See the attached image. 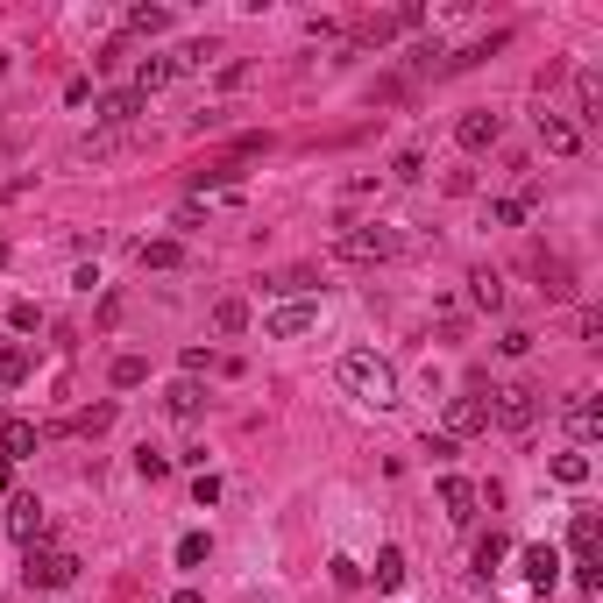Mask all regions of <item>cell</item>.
Listing matches in <instances>:
<instances>
[{
	"instance_id": "cell-1",
	"label": "cell",
	"mask_w": 603,
	"mask_h": 603,
	"mask_svg": "<svg viewBox=\"0 0 603 603\" xmlns=\"http://www.w3.org/2000/svg\"><path fill=\"white\" fill-rule=\"evenodd\" d=\"M341 384H348L362 405H398V369L376 355V348H348V355H341Z\"/></svg>"
},
{
	"instance_id": "cell-2",
	"label": "cell",
	"mask_w": 603,
	"mask_h": 603,
	"mask_svg": "<svg viewBox=\"0 0 603 603\" xmlns=\"http://www.w3.org/2000/svg\"><path fill=\"white\" fill-rule=\"evenodd\" d=\"M79 554H71V547H57V540H36V547H22V582L29 589H71V582H79Z\"/></svg>"
},
{
	"instance_id": "cell-3",
	"label": "cell",
	"mask_w": 603,
	"mask_h": 603,
	"mask_svg": "<svg viewBox=\"0 0 603 603\" xmlns=\"http://www.w3.org/2000/svg\"><path fill=\"white\" fill-rule=\"evenodd\" d=\"M405 249V235L398 228H384V220H362V228H348L341 242H334V256L341 263H391Z\"/></svg>"
},
{
	"instance_id": "cell-4",
	"label": "cell",
	"mask_w": 603,
	"mask_h": 603,
	"mask_svg": "<svg viewBox=\"0 0 603 603\" xmlns=\"http://www.w3.org/2000/svg\"><path fill=\"white\" fill-rule=\"evenodd\" d=\"M490 426H504V433H533V426H540V391H533V384H504V391H490Z\"/></svg>"
},
{
	"instance_id": "cell-5",
	"label": "cell",
	"mask_w": 603,
	"mask_h": 603,
	"mask_svg": "<svg viewBox=\"0 0 603 603\" xmlns=\"http://www.w3.org/2000/svg\"><path fill=\"white\" fill-rule=\"evenodd\" d=\"M476 433H490V398L483 391L447 398V440H476Z\"/></svg>"
},
{
	"instance_id": "cell-6",
	"label": "cell",
	"mask_w": 603,
	"mask_h": 603,
	"mask_svg": "<svg viewBox=\"0 0 603 603\" xmlns=\"http://www.w3.org/2000/svg\"><path fill=\"white\" fill-rule=\"evenodd\" d=\"M306 327H320V306H313V298H291V306H277V313L263 320L270 341H291V334H306Z\"/></svg>"
},
{
	"instance_id": "cell-7",
	"label": "cell",
	"mask_w": 603,
	"mask_h": 603,
	"mask_svg": "<svg viewBox=\"0 0 603 603\" xmlns=\"http://www.w3.org/2000/svg\"><path fill=\"white\" fill-rule=\"evenodd\" d=\"M540 149H547V157H575V149H582V128H575V114H540Z\"/></svg>"
},
{
	"instance_id": "cell-8",
	"label": "cell",
	"mask_w": 603,
	"mask_h": 603,
	"mask_svg": "<svg viewBox=\"0 0 603 603\" xmlns=\"http://www.w3.org/2000/svg\"><path fill=\"white\" fill-rule=\"evenodd\" d=\"M440 504H447V518H455V525H476V504H483V490H476L469 476H440Z\"/></svg>"
},
{
	"instance_id": "cell-9",
	"label": "cell",
	"mask_w": 603,
	"mask_h": 603,
	"mask_svg": "<svg viewBox=\"0 0 603 603\" xmlns=\"http://www.w3.org/2000/svg\"><path fill=\"white\" fill-rule=\"evenodd\" d=\"M8 533H15L22 547H36V540H50V525H43V504H36L29 490H22V497L8 504Z\"/></svg>"
},
{
	"instance_id": "cell-10",
	"label": "cell",
	"mask_w": 603,
	"mask_h": 603,
	"mask_svg": "<svg viewBox=\"0 0 603 603\" xmlns=\"http://www.w3.org/2000/svg\"><path fill=\"white\" fill-rule=\"evenodd\" d=\"M36 447H43L36 419H0V462H29Z\"/></svg>"
},
{
	"instance_id": "cell-11",
	"label": "cell",
	"mask_w": 603,
	"mask_h": 603,
	"mask_svg": "<svg viewBox=\"0 0 603 603\" xmlns=\"http://www.w3.org/2000/svg\"><path fill=\"white\" fill-rule=\"evenodd\" d=\"M497 135H504V121H497L490 107H476V114H462V121H455V142H462V149H490Z\"/></svg>"
},
{
	"instance_id": "cell-12",
	"label": "cell",
	"mask_w": 603,
	"mask_h": 603,
	"mask_svg": "<svg viewBox=\"0 0 603 603\" xmlns=\"http://www.w3.org/2000/svg\"><path fill=\"white\" fill-rule=\"evenodd\" d=\"M518 568H525V582H533V589H554V582H561V554H554L547 540H540V547H525V554H518Z\"/></svg>"
},
{
	"instance_id": "cell-13",
	"label": "cell",
	"mask_w": 603,
	"mask_h": 603,
	"mask_svg": "<svg viewBox=\"0 0 603 603\" xmlns=\"http://www.w3.org/2000/svg\"><path fill=\"white\" fill-rule=\"evenodd\" d=\"M142 107H149V100H142L135 86H128V93H100V121H107V128H135Z\"/></svg>"
},
{
	"instance_id": "cell-14",
	"label": "cell",
	"mask_w": 603,
	"mask_h": 603,
	"mask_svg": "<svg viewBox=\"0 0 603 603\" xmlns=\"http://www.w3.org/2000/svg\"><path fill=\"white\" fill-rule=\"evenodd\" d=\"M164 412H171V419H199V412H206V391H199V376H178V384L164 391Z\"/></svg>"
},
{
	"instance_id": "cell-15",
	"label": "cell",
	"mask_w": 603,
	"mask_h": 603,
	"mask_svg": "<svg viewBox=\"0 0 603 603\" xmlns=\"http://www.w3.org/2000/svg\"><path fill=\"white\" fill-rule=\"evenodd\" d=\"M135 263H142V270H178V263H185V242H178V235H157V242L135 249Z\"/></svg>"
},
{
	"instance_id": "cell-16",
	"label": "cell",
	"mask_w": 603,
	"mask_h": 603,
	"mask_svg": "<svg viewBox=\"0 0 603 603\" xmlns=\"http://www.w3.org/2000/svg\"><path fill=\"white\" fill-rule=\"evenodd\" d=\"M568 433H575V440H596V433H603V412H596V398H589V391H575V398H568Z\"/></svg>"
},
{
	"instance_id": "cell-17",
	"label": "cell",
	"mask_w": 603,
	"mask_h": 603,
	"mask_svg": "<svg viewBox=\"0 0 603 603\" xmlns=\"http://www.w3.org/2000/svg\"><path fill=\"white\" fill-rule=\"evenodd\" d=\"M596 540H603L596 511H575V525H568V547H575V561H596Z\"/></svg>"
},
{
	"instance_id": "cell-18",
	"label": "cell",
	"mask_w": 603,
	"mask_h": 603,
	"mask_svg": "<svg viewBox=\"0 0 603 603\" xmlns=\"http://www.w3.org/2000/svg\"><path fill=\"white\" fill-rule=\"evenodd\" d=\"M263 291L270 298H306V291H320V277L313 270H277V277H263Z\"/></svg>"
},
{
	"instance_id": "cell-19",
	"label": "cell",
	"mask_w": 603,
	"mask_h": 603,
	"mask_svg": "<svg viewBox=\"0 0 603 603\" xmlns=\"http://www.w3.org/2000/svg\"><path fill=\"white\" fill-rule=\"evenodd\" d=\"M164 86H171V57H142L135 64V93L149 100V93H164Z\"/></svg>"
},
{
	"instance_id": "cell-20",
	"label": "cell",
	"mask_w": 603,
	"mask_h": 603,
	"mask_svg": "<svg viewBox=\"0 0 603 603\" xmlns=\"http://www.w3.org/2000/svg\"><path fill=\"white\" fill-rule=\"evenodd\" d=\"M171 22H178L171 8H135L128 15V36H171Z\"/></svg>"
},
{
	"instance_id": "cell-21",
	"label": "cell",
	"mask_w": 603,
	"mask_h": 603,
	"mask_svg": "<svg viewBox=\"0 0 603 603\" xmlns=\"http://www.w3.org/2000/svg\"><path fill=\"white\" fill-rule=\"evenodd\" d=\"M469 298H476L483 313H497V306H504V277H497V270H476V277H469Z\"/></svg>"
},
{
	"instance_id": "cell-22",
	"label": "cell",
	"mask_w": 603,
	"mask_h": 603,
	"mask_svg": "<svg viewBox=\"0 0 603 603\" xmlns=\"http://www.w3.org/2000/svg\"><path fill=\"white\" fill-rule=\"evenodd\" d=\"M554 483H568V490H582V483H589V455H582V447L554 455Z\"/></svg>"
},
{
	"instance_id": "cell-23",
	"label": "cell",
	"mask_w": 603,
	"mask_h": 603,
	"mask_svg": "<svg viewBox=\"0 0 603 603\" xmlns=\"http://www.w3.org/2000/svg\"><path fill=\"white\" fill-rule=\"evenodd\" d=\"M142 376H149V362H142V355H114V369H107V384H114V391H135Z\"/></svg>"
},
{
	"instance_id": "cell-24",
	"label": "cell",
	"mask_w": 603,
	"mask_h": 603,
	"mask_svg": "<svg viewBox=\"0 0 603 603\" xmlns=\"http://www.w3.org/2000/svg\"><path fill=\"white\" fill-rule=\"evenodd\" d=\"M376 589H384V596H391V589H405V554H398V547L376 554Z\"/></svg>"
},
{
	"instance_id": "cell-25",
	"label": "cell",
	"mask_w": 603,
	"mask_h": 603,
	"mask_svg": "<svg viewBox=\"0 0 603 603\" xmlns=\"http://www.w3.org/2000/svg\"><path fill=\"white\" fill-rule=\"evenodd\" d=\"M213 327H220V334H242V327H249V298H220V306H213Z\"/></svg>"
},
{
	"instance_id": "cell-26",
	"label": "cell",
	"mask_w": 603,
	"mask_h": 603,
	"mask_svg": "<svg viewBox=\"0 0 603 603\" xmlns=\"http://www.w3.org/2000/svg\"><path fill=\"white\" fill-rule=\"evenodd\" d=\"M135 469H142V476H149V483H164V476H171V469H178V462H171V455H164V447H135Z\"/></svg>"
},
{
	"instance_id": "cell-27",
	"label": "cell",
	"mask_w": 603,
	"mask_h": 603,
	"mask_svg": "<svg viewBox=\"0 0 603 603\" xmlns=\"http://www.w3.org/2000/svg\"><path fill=\"white\" fill-rule=\"evenodd\" d=\"M29 376V348H0V391H15Z\"/></svg>"
},
{
	"instance_id": "cell-28",
	"label": "cell",
	"mask_w": 603,
	"mask_h": 603,
	"mask_svg": "<svg viewBox=\"0 0 603 603\" xmlns=\"http://www.w3.org/2000/svg\"><path fill=\"white\" fill-rule=\"evenodd\" d=\"M511 554V540L504 533H490V540H476V575H497V561Z\"/></svg>"
},
{
	"instance_id": "cell-29",
	"label": "cell",
	"mask_w": 603,
	"mask_h": 603,
	"mask_svg": "<svg viewBox=\"0 0 603 603\" xmlns=\"http://www.w3.org/2000/svg\"><path fill=\"white\" fill-rule=\"evenodd\" d=\"M391 178H398V185H419V178H426V157H419V149H398V157H391Z\"/></svg>"
},
{
	"instance_id": "cell-30",
	"label": "cell",
	"mask_w": 603,
	"mask_h": 603,
	"mask_svg": "<svg viewBox=\"0 0 603 603\" xmlns=\"http://www.w3.org/2000/svg\"><path fill=\"white\" fill-rule=\"evenodd\" d=\"M8 327H15V334H36V327H43L36 298H15V306H8Z\"/></svg>"
},
{
	"instance_id": "cell-31",
	"label": "cell",
	"mask_w": 603,
	"mask_h": 603,
	"mask_svg": "<svg viewBox=\"0 0 603 603\" xmlns=\"http://www.w3.org/2000/svg\"><path fill=\"white\" fill-rule=\"evenodd\" d=\"M575 100H582V121H596V100H603L596 71H582V79H575ZM582 121H575V128H582Z\"/></svg>"
},
{
	"instance_id": "cell-32",
	"label": "cell",
	"mask_w": 603,
	"mask_h": 603,
	"mask_svg": "<svg viewBox=\"0 0 603 603\" xmlns=\"http://www.w3.org/2000/svg\"><path fill=\"white\" fill-rule=\"evenodd\" d=\"M206 554H213L206 533H185V540H178V568H206Z\"/></svg>"
},
{
	"instance_id": "cell-33",
	"label": "cell",
	"mask_w": 603,
	"mask_h": 603,
	"mask_svg": "<svg viewBox=\"0 0 603 603\" xmlns=\"http://www.w3.org/2000/svg\"><path fill=\"white\" fill-rule=\"evenodd\" d=\"M107 426H114V398L93 405V412H79V433H107Z\"/></svg>"
},
{
	"instance_id": "cell-34",
	"label": "cell",
	"mask_w": 603,
	"mask_h": 603,
	"mask_svg": "<svg viewBox=\"0 0 603 603\" xmlns=\"http://www.w3.org/2000/svg\"><path fill=\"white\" fill-rule=\"evenodd\" d=\"M192 504H199V511H206V504H220V476H206V469H199V476H192Z\"/></svg>"
},
{
	"instance_id": "cell-35",
	"label": "cell",
	"mask_w": 603,
	"mask_h": 603,
	"mask_svg": "<svg viewBox=\"0 0 603 603\" xmlns=\"http://www.w3.org/2000/svg\"><path fill=\"white\" fill-rule=\"evenodd\" d=\"M490 220H497V228H518L525 206H518V199H490Z\"/></svg>"
},
{
	"instance_id": "cell-36",
	"label": "cell",
	"mask_w": 603,
	"mask_h": 603,
	"mask_svg": "<svg viewBox=\"0 0 603 603\" xmlns=\"http://www.w3.org/2000/svg\"><path fill=\"white\" fill-rule=\"evenodd\" d=\"M575 582L596 596V589H603V561H575Z\"/></svg>"
},
{
	"instance_id": "cell-37",
	"label": "cell",
	"mask_w": 603,
	"mask_h": 603,
	"mask_svg": "<svg viewBox=\"0 0 603 603\" xmlns=\"http://www.w3.org/2000/svg\"><path fill=\"white\" fill-rule=\"evenodd\" d=\"M497 348H504V355H533V334H525V327H511V334H504Z\"/></svg>"
},
{
	"instance_id": "cell-38",
	"label": "cell",
	"mask_w": 603,
	"mask_h": 603,
	"mask_svg": "<svg viewBox=\"0 0 603 603\" xmlns=\"http://www.w3.org/2000/svg\"><path fill=\"white\" fill-rule=\"evenodd\" d=\"M171 603H206V596H199V589H178V596H171Z\"/></svg>"
},
{
	"instance_id": "cell-39",
	"label": "cell",
	"mask_w": 603,
	"mask_h": 603,
	"mask_svg": "<svg viewBox=\"0 0 603 603\" xmlns=\"http://www.w3.org/2000/svg\"><path fill=\"white\" fill-rule=\"evenodd\" d=\"M8 469H15V462H0V490H8Z\"/></svg>"
},
{
	"instance_id": "cell-40",
	"label": "cell",
	"mask_w": 603,
	"mask_h": 603,
	"mask_svg": "<svg viewBox=\"0 0 603 603\" xmlns=\"http://www.w3.org/2000/svg\"><path fill=\"white\" fill-rule=\"evenodd\" d=\"M0 263H8V235H0Z\"/></svg>"
}]
</instances>
